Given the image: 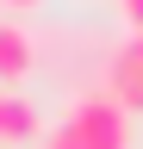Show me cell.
I'll return each instance as SVG.
<instances>
[{"mask_svg": "<svg viewBox=\"0 0 143 149\" xmlns=\"http://www.w3.org/2000/svg\"><path fill=\"white\" fill-rule=\"evenodd\" d=\"M44 149H131V112L106 87H87L68 100V112L38 137Z\"/></svg>", "mask_w": 143, "mask_h": 149, "instance_id": "6da1fadb", "label": "cell"}, {"mask_svg": "<svg viewBox=\"0 0 143 149\" xmlns=\"http://www.w3.org/2000/svg\"><path fill=\"white\" fill-rule=\"evenodd\" d=\"M100 87L112 93V100L124 112H143V31H131L124 44L106 56V74H100Z\"/></svg>", "mask_w": 143, "mask_h": 149, "instance_id": "7a4b0ae2", "label": "cell"}, {"mask_svg": "<svg viewBox=\"0 0 143 149\" xmlns=\"http://www.w3.org/2000/svg\"><path fill=\"white\" fill-rule=\"evenodd\" d=\"M38 137H44L38 106L19 87H0V149H19V143H38Z\"/></svg>", "mask_w": 143, "mask_h": 149, "instance_id": "3957f363", "label": "cell"}, {"mask_svg": "<svg viewBox=\"0 0 143 149\" xmlns=\"http://www.w3.org/2000/svg\"><path fill=\"white\" fill-rule=\"evenodd\" d=\"M38 62V44H31V31H19V25H0V81H19V74Z\"/></svg>", "mask_w": 143, "mask_h": 149, "instance_id": "277c9868", "label": "cell"}, {"mask_svg": "<svg viewBox=\"0 0 143 149\" xmlns=\"http://www.w3.org/2000/svg\"><path fill=\"white\" fill-rule=\"evenodd\" d=\"M6 6H38V0H6Z\"/></svg>", "mask_w": 143, "mask_h": 149, "instance_id": "5b68a950", "label": "cell"}]
</instances>
